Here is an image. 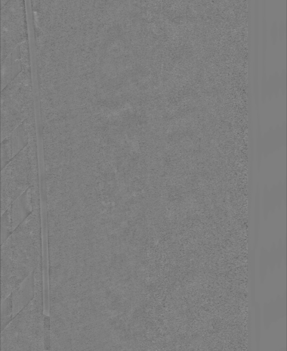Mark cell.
Returning <instances> with one entry per match:
<instances>
[{"instance_id": "5b68a950", "label": "cell", "mask_w": 287, "mask_h": 351, "mask_svg": "<svg viewBox=\"0 0 287 351\" xmlns=\"http://www.w3.org/2000/svg\"><path fill=\"white\" fill-rule=\"evenodd\" d=\"M35 128L34 115L25 120L10 134L2 140V168L29 143L30 132Z\"/></svg>"}, {"instance_id": "3957f363", "label": "cell", "mask_w": 287, "mask_h": 351, "mask_svg": "<svg viewBox=\"0 0 287 351\" xmlns=\"http://www.w3.org/2000/svg\"><path fill=\"white\" fill-rule=\"evenodd\" d=\"M1 208L3 213L29 186L38 183L36 132L27 145L2 169Z\"/></svg>"}, {"instance_id": "7a4b0ae2", "label": "cell", "mask_w": 287, "mask_h": 351, "mask_svg": "<svg viewBox=\"0 0 287 351\" xmlns=\"http://www.w3.org/2000/svg\"><path fill=\"white\" fill-rule=\"evenodd\" d=\"M34 296L3 329L1 350H45L42 262L34 271Z\"/></svg>"}, {"instance_id": "6da1fadb", "label": "cell", "mask_w": 287, "mask_h": 351, "mask_svg": "<svg viewBox=\"0 0 287 351\" xmlns=\"http://www.w3.org/2000/svg\"><path fill=\"white\" fill-rule=\"evenodd\" d=\"M42 261L40 206L3 243L1 298L3 300L31 274Z\"/></svg>"}, {"instance_id": "277c9868", "label": "cell", "mask_w": 287, "mask_h": 351, "mask_svg": "<svg viewBox=\"0 0 287 351\" xmlns=\"http://www.w3.org/2000/svg\"><path fill=\"white\" fill-rule=\"evenodd\" d=\"M34 115L31 69H23L1 92V140Z\"/></svg>"}]
</instances>
